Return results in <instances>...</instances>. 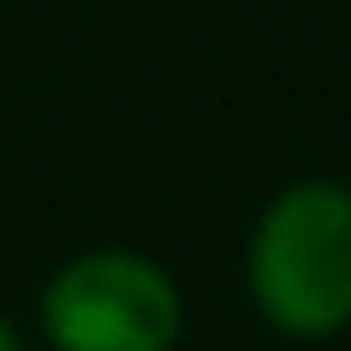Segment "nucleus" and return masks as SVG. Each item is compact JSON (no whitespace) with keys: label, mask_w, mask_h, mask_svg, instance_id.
<instances>
[{"label":"nucleus","mask_w":351,"mask_h":351,"mask_svg":"<svg viewBox=\"0 0 351 351\" xmlns=\"http://www.w3.org/2000/svg\"><path fill=\"white\" fill-rule=\"evenodd\" d=\"M253 308L290 339H333L351 327V191L302 179L278 191L247 247Z\"/></svg>","instance_id":"obj_1"},{"label":"nucleus","mask_w":351,"mask_h":351,"mask_svg":"<svg viewBox=\"0 0 351 351\" xmlns=\"http://www.w3.org/2000/svg\"><path fill=\"white\" fill-rule=\"evenodd\" d=\"M179 327L173 278L123 247L80 253L43 284V333L56 351H173Z\"/></svg>","instance_id":"obj_2"},{"label":"nucleus","mask_w":351,"mask_h":351,"mask_svg":"<svg viewBox=\"0 0 351 351\" xmlns=\"http://www.w3.org/2000/svg\"><path fill=\"white\" fill-rule=\"evenodd\" d=\"M0 351H25V346H19V333H12V321H6V315H0Z\"/></svg>","instance_id":"obj_3"}]
</instances>
